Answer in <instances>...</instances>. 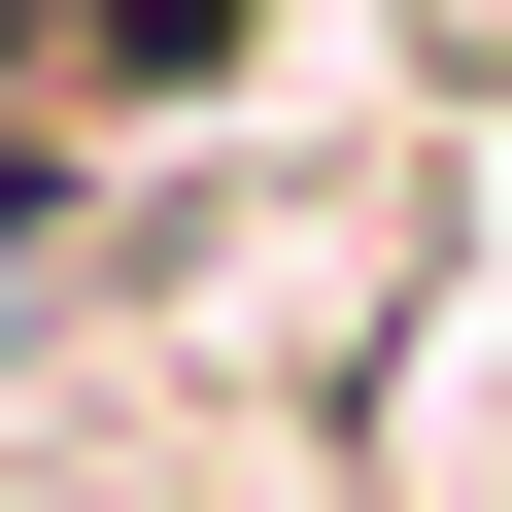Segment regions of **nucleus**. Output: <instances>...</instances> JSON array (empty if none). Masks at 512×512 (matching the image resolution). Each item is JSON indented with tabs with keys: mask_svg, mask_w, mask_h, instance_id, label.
Wrapping results in <instances>:
<instances>
[{
	"mask_svg": "<svg viewBox=\"0 0 512 512\" xmlns=\"http://www.w3.org/2000/svg\"><path fill=\"white\" fill-rule=\"evenodd\" d=\"M274 35H308V0H0V137H35V171H103V137H205Z\"/></svg>",
	"mask_w": 512,
	"mask_h": 512,
	"instance_id": "f257e3e1",
	"label": "nucleus"
}]
</instances>
